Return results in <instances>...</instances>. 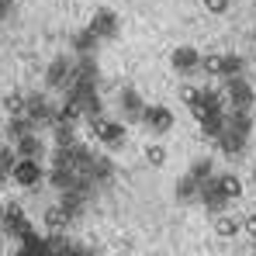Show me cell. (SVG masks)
<instances>
[{
  "label": "cell",
  "mask_w": 256,
  "mask_h": 256,
  "mask_svg": "<svg viewBox=\"0 0 256 256\" xmlns=\"http://www.w3.org/2000/svg\"><path fill=\"white\" fill-rule=\"evenodd\" d=\"M86 125H90V135H94V138H100L108 149L125 146V125H122V122H111V118H104V114H100V118H90Z\"/></svg>",
  "instance_id": "obj_1"
},
{
  "label": "cell",
  "mask_w": 256,
  "mask_h": 256,
  "mask_svg": "<svg viewBox=\"0 0 256 256\" xmlns=\"http://www.w3.org/2000/svg\"><path fill=\"white\" fill-rule=\"evenodd\" d=\"M70 80H73V59H70V56L52 59L48 70H45V86H48V90H66Z\"/></svg>",
  "instance_id": "obj_2"
},
{
  "label": "cell",
  "mask_w": 256,
  "mask_h": 256,
  "mask_svg": "<svg viewBox=\"0 0 256 256\" xmlns=\"http://www.w3.org/2000/svg\"><path fill=\"white\" fill-rule=\"evenodd\" d=\"M225 100H228V108L250 111V108H253V86L246 84L242 76H228V80H225Z\"/></svg>",
  "instance_id": "obj_3"
},
{
  "label": "cell",
  "mask_w": 256,
  "mask_h": 256,
  "mask_svg": "<svg viewBox=\"0 0 256 256\" xmlns=\"http://www.w3.org/2000/svg\"><path fill=\"white\" fill-rule=\"evenodd\" d=\"M24 118L32 122V125H48V122H56V108L45 100L42 94H32V97H24Z\"/></svg>",
  "instance_id": "obj_4"
},
{
  "label": "cell",
  "mask_w": 256,
  "mask_h": 256,
  "mask_svg": "<svg viewBox=\"0 0 256 256\" xmlns=\"http://www.w3.org/2000/svg\"><path fill=\"white\" fill-rule=\"evenodd\" d=\"M118 28H122V21H118V14H114L111 7L94 10V18H90V32H94L97 38H114Z\"/></svg>",
  "instance_id": "obj_5"
},
{
  "label": "cell",
  "mask_w": 256,
  "mask_h": 256,
  "mask_svg": "<svg viewBox=\"0 0 256 256\" xmlns=\"http://www.w3.org/2000/svg\"><path fill=\"white\" fill-rule=\"evenodd\" d=\"M222 111H225V97H222L218 90H201L198 104L190 108V114L198 118V125H201L204 118H212V114H222Z\"/></svg>",
  "instance_id": "obj_6"
},
{
  "label": "cell",
  "mask_w": 256,
  "mask_h": 256,
  "mask_svg": "<svg viewBox=\"0 0 256 256\" xmlns=\"http://www.w3.org/2000/svg\"><path fill=\"white\" fill-rule=\"evenodd\" d=\"M42 166H38V160H18L14 163V170H10V180L18 184V187H38L42 184Z\"/></svg>",
  "instance_id": "obj_7"
},
{
  "label": "cell",
  "mask_w": 256,
  "mask_h": 256,
  "mask_svg": "<svg viewBox=\"0 0 256 256\" xmlns=\"http://www.w3.org/2000/svg\"><path fill=\"white\" fill-rule=\"evenodd\" d=\"M170 62H173L176 73H198V70H201V52H198L194 45H176Z\"/></svg>",
  "instance_id": "obj_8"
},
{
  "label": "cell",
  "mask_w": 256,
  "mask_h": 256,
  "mask_svg": "<svg viewBox=\"0 0 256 256\" xmlns=\"http://www.w3.org/2000/svg\"><path fill=\"white\" fill-rule=\"evenodd\" d=\"M118 108H122V118L125 122H142V114H146V104H142V97H138L135 86H125L118 94Z\"/></svg>",
  "instance_id": "obj_9"
},
{
  "label": "cell",
  "mask_w": 256,
  "mask_h": 256,
  "mask_svg": "<svg viewBox=\"0 0 256 256\" xmlns=\"http://www.w3.org/2000/svg\"><path fill=\"white\" fill-rule=\"evenodd\" d=\"M142 122H146V128H149L152 135H166V132L173 128V111H170V108H163V104H156V108H146Z\"/></svg>",
  "instance_id": "obj_10"
},
{
  "label": "cell",
  "mask_w": 256,
  "mask_h": 256,
  "mask_svg": "<svg viewBox=\"0 0 256 256\" xmlns=\"http://www.w3.org/2000/svg\"><path fill=\"white\" fill-rule=\"evenodd\" d=\"M0 222H4V228L10 232V236H18V239H24L28 232H32V222H28V214L21 212L18 204H7L4 214H0Z\"/></svg>",
  "instance_id": "obj_11"
},
{
  "label": "cell",
  "mask_w": 256,
  "mask_h": 256,
  "mask_svg": "<svg viewBox=\"0 0 256 256\" xmlns=\"http://www.w3.org/2000/svg\"><path fill=\"white\" fill-rule=\"evenodd\" d=\"M246 138H250V132H242V128H236V125H225V132L218 135V149L225 156H239L246 149Z\"/></svg>",
  "instance_id": "obj_12"
},
{
  "label": "cell",
  "mask_w": 256,
  "mask_h": 256,
  "mask_svg": "<svg viewBox=\"0 0 256 256\" xmlns=\"http://www.w3.org/2000/svg\"><path fill=\"white\" fill-rule=\"evenodd\" d=\"M14 152H18V160H42L45 146H42V138H38L35 132H28V135L14 138Z\"/></svg>",
  "instance_id": "obj_13"
},
{
  "label": "cell",
  "mask_w": 256,
  "mask_h": 256,
  "mask_svg": "<svg viewBox=\"0 0 256 256\" xmlns=\"http://www.w3.org/2000/svg\"><path fill=\"white\" fill-rule=\"evenodd\" d=\"M173 194H176V201H184V204H190V201H198V198H201V180H194L190 173H184V176L176 180V187H173Z\"/></svg>",
  "instance_id": "obj_14"
},
{
  "label": "cell",
  "mask_w": 256,
  "mask_h": 256,
  "mask_svg": "<svg viewBox=\"0 0 256 256\" xmlns=\"http://www.w3.org/2000/svg\"><path fill=\"white\" fill-rule=\"evenodd\" d=\"M214 184H218V190H222V198H225L228 204H232L236 198H242V180H239L236 173H218Z\"/></svg>",
  "instance_id": "obj_15"
},
{
  "label": "cell",
  "mask_w": 256,
  "mask_h": 256,
  "mask_svg": "<svg viewBox=\"0 0 256 256\" xmlns=\"http://www.w3.org/2000/svg\"><path fill=\"white\" fill-rule=\"evenodd\" d=\"M214 232L222 236V239H236L239 232H242V222L239 218H232V214H214Z\"/></svg>",
  "instance_id": "obj_16"
},
{
  "label": "cell",
  "mask_w": 256,
  "mask_h": 256,
  "mask_svg": "<svg viewBox=\"0 0 256 256\" xmlns=\"http://www.w3.org/2000/svg\"><path fill=\"white\" fill-rule=\"evenodd\" d=\"M111 173H114V163H111L108 156H94V163H90L86 176H90L94 184H108V180H111Z\"/></svg>",
  "instance_id": "obj_17"
},
{
  "label": "cell",
  "mask_w": 256,
  "mask_h": 256,
  "mask_svg": "<svg viewBox=\"0 0 256 256\" xmlns=\"http://www.w3.org/2000/svg\"><path fill=\"white\" fill-rule=\"evenodd\" d=\"M42 222H45V228H48V232H62V228H66V225H70L73 218L66 214V208H62V204H52V208L45 212Z\"/></svg>",
  "instance_id": "obj_18"
},
{
  "label": "cell",
  "mask_w": 256,
  "mask_h": 256,
  "mask_svg": "<svg viewBox=\"0 0 256 256\" xmlns=\"http://www.w3.org/2000/svg\"><path fill=\"white\" fill-rule=\"evenodd\" d=\"M97 42H100V38H97L90 28H84V32H76V35H73V52H76V56H94Z\"/></svg>",
  "instance_id": "obj_19"
},
{
  "label": "cell",
  "mask_w": 256,
  "mask_h": 256,
  "mask_svg": "<svg viewBox=\"0 0 256 256\" xmlns=\"http://www.w3.org/2000/svg\"><path fill=\"white\" fill-rule=\"evenodd\" d=\"M201 132H204V138H214V142H218V135L225 132V111H222V114H212V118H204V122H201Z\"/></svg>",
  "instance_id": "obj_20"
},
{
  "label": "cell",
  "mask_w": 256,
  "mask_h": 256,
  "mask_svg": "<svg viewBox=\"0 0 256 256\" xmlns=\"http://www.w3.org/2000/svg\"><path fill=\"white\" fill-rule=\"evenodd\" d=\"M201 70H204L208 76H225V59H222V52H214V56H201Z\"/></svg>",
  "instance_id": "obj_21"
},
{
  "label": "cell",
  "mask_w": 256,
  "mask_h": 256,
  "mask_svg": "<svg viewBox=\"0 0 256 256\" xmlns=\"http://www.w3.org/2000/svg\"><path fill=\"white\" fill-rule=\"evenodd\" d=\"M18 163V152L10 146H0V180H10V170Z\"/></svg>",
  "instance_id": "obj_22"
},
{
  "label": "cell",
  "mask_w": 256,
  "mask_h": 256,
  "mask_svg": "<svg viewBox=\"0 0 256 256\" xmlns=\"http://www.w3.org/2000/svg\"><path fill=\"white\" fill-rule=\"evenodd\" d=\"M28 132H35V125H32L24 114L10 118V125H7V135H10V138H21V135H28Z\"/></svg>",
  "instance_id": "obj_23"
},
{
  "label": "cell",
  "mask_w": 256,
  "mask_h": 256,
  "mask_svg": "<svg viewBox=\"0 0 256 256\" xmlns=\"http://www.w3.org/2000/svg\"><path fill=\"white\" fill-rule=\"evenodd\" d=\"M146 160H149V166H163V163H166V146L149 142V146H146Z\"/></svg>",
  "instance_id": "obj_24"
},
{
  "label": "cell",
  "mask_w": 256,
  "mask_h": 256,
  "mask_svg": "<svg viewBox=\"0 0 256 256\" xmlns=\"http://www.w3.org/2000/svg\"><path fill=\"white\" fill-rule=\"evenodd\" d=\"M190 176H194V180H201V184H204V180H212L214 173H212V160H198V163H190Z\"/></svg>",
  "instance_id": "obj_25"
},
{
  "label": "cell",
  "mask_w": 256,
  "mask_h": 256,
  "mask_svg": "<svg viewBox=\"0 0 256 256\" xmlns=\"http://www.w3.org/2000/svg\"><path fill=\"white\" fill-rule=\"evenodd\" d=\"M4 108L10 111V118H18V114H24V97H21V94H7Z\"/></svg>",
  "instance_id": "obj_26"
},
{
  "label": "cell",
  "mask_w": 256,
  "mask_h": 256,
  "mask_svg": "<svg viewBox=\"0 0 256 256\" xmlns=\"http://www.w3.org/2000/svg\"><path fill=\"white\" fill-rule=\"evenodd\" d=\"M76 135H73V125H56V146H73Z\"/></svg>",
  "instance_id": "obj_27"
},
{
  "label": "cell",
  "mask_w": 256,
  "mask_h": 256,
  "mask_svg": "<svg viewBox=\"0 0 256 256\" xmlns=\"http://www.w3.org/2000/svg\"><path fill=\"white\" fill-rule=\"evenodd\" d=\"M225 59V80L228 76H242V59L239 56H222Z\"/></svg>",
  "instance_id": "obj_28"
},
{
  "label": "cell",
  "mask_w": 256,
  "mask_h": 256,
  "mask_svg": "<svg viewBox=\"0 0 256 256\" xmlns=\"http://www.w3.org/2000/svg\"><path fill=\"white\" fill-rule=\"evenodd\" d=\"M204 4V10H212V14H225L228 7H232V0H201Z\"/></svg>",
  "instance_id": "obj_29"
},
{
  "label": "cell",
  "mask_w": 256,
  "mask_h": 256,
  "mask_svg": "<svg viewBox=\"0 0 256 256\" xmlns=\"http://www.w3.org/2000/svg\"><path fill=\"white\" fill-rule=\"evenodd\" d=\"M198 97H201V90H198V86H184V90H180V100H184L187 108H194V104H198Z\"/></svg>",
  "instance_id": "obj_30"
},
{
  "label": "cell",
  "mask_w": 256,
  "mask_h": 256,
  "mask_svg": "<svg viewBox=\"0 0 256 256\" xmlns=\"http://www.w3.org/2000/svg\"><path fill=\"white\" fill-rule=\"evenodd\" d=\"M242 228H246V232H250V236H253V239H256V212L250 214L246 222H242Z\"/></svg>",
  "instance_id": "obj_31"
},
{
  "label": "cell",
  "mask_w": 256,
  "mask_h": 256,
  "mask_svg": "<svg viewBox=\"0 0 256 256\" xmlns=\"http://www.w3.org/2000/svg\"><path fill=\"white\" fill-rule=\"evenodd\" d=\"M10 4H14V0H0V21L10 18Z\"/></svg>",
  "instance_id": "obj_32"
},
{
  "label": "cell",
  "mask_w": 256,
  "mask_h": 256,
  "mask_svg": "<svg viewBox=\"0 0 256 256\" xmlns=\"http://www.w3.org/2000/svg\"><path fill=\"white\" fill-rule=\"evenodd\" d=\"M253 180H256V166H253Z\"/></svg>",
  "instance_id": "obj_33"
},
{
  "label": "cell",
  "mask_w": 256,
  "mask_h": 256,
  "mask_svg": "<svg viewBox=\"0 0 256 256\" xmlns=\"http://www.w3.org/2000/svg\"><path fill=\"white\" fill-rule=\"evenodd\" d=\"M0 214H4V204H0Z\"/></svg>",
  "instance_id": "obj_34"
}]
</instances>
